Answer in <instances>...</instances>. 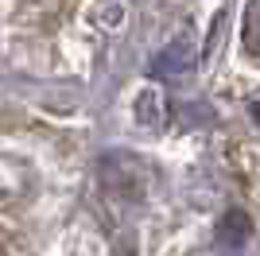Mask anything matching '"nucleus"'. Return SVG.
I'll return each instance as SVG.
<instances>
[{
	"label": "nucleus",
	"mask_w": 260,
	"mask_h": 256,
	"mask_svg": "<svg viewBox=\"0 0 260 256\" xmlns=\"http://www.w3.org/2000/svg\"><path fill=\"white\" fill-rule=\"evenodd\" d=\"M190 66H194V43L183 35V39H171L155 54L152 66H148V74H152L155 82H179V78L190 74Z\"/></svg>",
	"instance_id": "obj_1"
},
{
	"label": "nucleus",
	"mask_w": 260,
	"mask_h": 256,
	"mask_svg": "<svg viewBox=\"0 0 260 256\" xmlns=\"http://www.w3.org/2000/svg\"><path fill=\"white\" fill-rule=\"evenodd\" d=\"M249 237H252V217L245 210H237V206L225 210L214 225V245L221 256H241L245 245H249Z\"/></svg>",
	"instance_id": "obj_2"
},
{
	"label": "nucleus",
	"mask_w": 260,
	"mask_h": 256,
	"mask_svg": "<svg viewBox=\"0 0 260 256\" xmlns=\"http://www.w3.org/2000/svg\"><path fill=\"white\" fill-rule=\"evenodd\" d=\"M136 117H140V124L148 128H159V120H163V113H159V93L155 89H148V93H140V101H136Z\"/></svg>",
	"instance_id": "obj_3"
},
{
	"label": "nucleus",
	"mask_w": 260,
	"mask_h": 256,
	"mask_svg": "<svg viewBox=\"0 0 260 256\" xmlns=\"http://www.w3.org/2000/svg\"><path fill=\"white\" fill-rule=\"evenodd\" d=\"M249 117H252V120H256V124H260V97H256V101H252V105H249Z\"/></svg>",
	"instance_id": "obj_4"
}]
</instances>
